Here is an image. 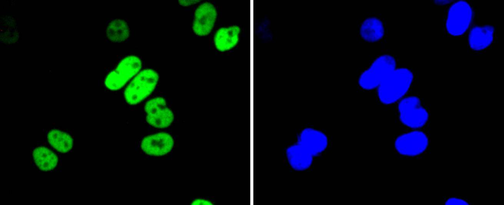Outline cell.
<instances>
[{
    "label": "cell",
    "mask_w": 504,
    "mask_h": 205,
    "mask_svg": "<svg viewBox=\"0 0 504 205\" xmlns=\"http://www.w3.org/2000/svg\"><path fill=\"white\" fill-rule=\"evenodd\" d=\"M445 204H446V205H468V203H467V201H466L465 200H463L462 199L457 198V197H453V198L452 197V198H448L447 200H446V201H445Z\"/></svg>",
    "instance_id": "obj_19"
},
{
    "label": "cell",
    "mask_w": 504,
    "mask_h": 205,
    "mask_svg": "<svg viewBox=\"0 0 504 205\" xmlns=\"http://www.w3.org/2000/svg\"><path fill=\"white\" fill-rule=\"evenodd\" d=\"M147 121L158 128L170 126L174 120V114L162 97H156L148 101L145 107Z\"/></svg>",
    "instance_id": "obj_9"
},
{
    "label": "cell",
    "mask_w": 504,
    "mask_h": 205,
    "mask_svg": "<svg viewBox=\"0 0 504 205\" xmlns=\"http://www.w3.org/2000/svg\"><path fill=\"white\" fill-rule=\"evenodd\" d=\"M245 33V27L240 24L219 26L212 33L210 44L219 55H228L239 48Z\"/></svg>",
    "instance_id": "obj_2"
},
{
    "label": "cell",
    "mask_w": 504,
    "mask_h": 205,
    "mask_svg": "<svg viewBox=\"0 0 504 205\" xmlns=\"http://www.w3.org/2000/svg\"><path fill=\"white\" fill-rule=\"evenodd\" d=\"M49 145L57 151L65 153L69 152L73 146L72 136L68 132L59 129H52L47 134Z\"/></svg>",
    "instance_id": "obj_17"
},
{
    "label": "cell",
    "mask_w": 504,
    "mask_h": 205,
    "mask_svg": "<svg viewBox=\"0 0 504 205\" xmlns=\"http://www.w3.org/2000/svg\"><path fill=\"white\" fill-rule=\"evenodd\" d=\"M396 61L392 56L381 55L376 58L370 66L360 75L358 84L363 90L377 88L380 83L396 68Z\"/></svg>",
    "instance_id": "obj_3"
},
{
    "label": "cell",
    "mask_w": 504,
    "mask_h": 205,
    "mask_svg": "<svg viewBox=\"0 0 504 205\" xmlns=\"http://www.w3.org/2000/svg\"><path fill=\"white\" fill-rule=\"evenodd\" d=\"M158 80V75L153 70L145 69L138 73L126 89V102L135 105L141 102L153 91Z\"/></svg>",
    "instance_id": "obj_5"
},
{
    "label": "cell",
    "mask_w": 504,
    "mask_h": 205,
    "mask_svg": "<svg viewBox=\"0 0 504 205\" xmlns=\"http://www.w3.org/2000/svg\"><path fill=\"white\" fill-rule=\"evenodd\" d=\"M221 8L216 2L206 1L198 4L193 14L192 30L197 36L210 34L219 26Z\"/></svg>",
    "instance_id": "obj_4"
},
{
    "label": "cell",
    "mask_w": 504,
    "mask_h": 205,
    "mask_svg": "<svg viewBox=\"0 0 504 205\" xmlns=\"http://www.w3.org/2000/svg\"><path fill=\"white\" fill-rule=\"evenodd\" d=\"M398 110L401 121L410 128H421L428 120L429 114L417 96H410L402 99Z\"/></svg>",
    "instance_id": "obj_7"
},
{
    "label": "cell",
    "mask_w": 504,
    "mask_h": 205,
    "mask_svg": "<svg viewBox=\"0 0 504 205\" xmlns=\"http://www.w3.org/2000/svg\"><path fill=\"white\" fill-rule=\"evenodd\" d=\"M360 35L362 38L370 43L379 41L384 34V27L382 21L377 17H369L361 24Z\"/></svg>",
    "instance_id": "obj_16"
},
{
    "label": "cell",
    "mask_w": 504,
    "mask_h": 205,
    "mask_svg": "<svg viewBox=\"0 0 504 205\" xmlns=\"http://www.w3.org/2000/svg\"><path fill=\"white\" fill-rule=\"evenodd\" d=\"M32 161L36 168L43 172L58 170L60 165L57 153L44 146H37L32 149Z\"/></svg>",
    "instance_id": "obj_14"
},
{
    "label": "cell",
    "mask_w": 504,
    "mask_h": 205,
    "mask_svg": "<svg viewBox=\"0 0 504 205\" xmlns=\"http://www.w3.org/2000/svg\"><path fill=\"white\" fill-rule=\"evenodd\" d=\"M141 148L146 154L161 156L169 153L173 148L174 140L169 134L158 133L145 137L141 143Z\"/></svg>",
    "instance_id": "obj_13"
},
{
    "label": "cell",
    "mask_w": 504,
    "mask_h": 205,
    "mask_svg": "<svg viewBox=\"0 0 504 205\" xmlns=\"http://www.w3.org/2000/svg\"><path fill=\"white\" fill-rule=\"evenodd\" d=\"M106 34L109 40L121 42L128 39L130 34V29L126 21L116 19L109 22L106 28Z\"/></svg>",
    "instance_id": "obj_18"
},
{
    "label": "cell",
    "mask_w": 504,
    "mask_h": 205,
    "mask_svg": "<svg viewBox=\"0 0 504 205\" xmlns=\"http://www.w3.org/2000/svg\"><path fill=\"white\" fill-rule=\"evenodd\" d=\"M413 74L408 69L396 68L377 88V95L380 102L389 105L400 100L410 88Z\"/></svg>",
    "instance_id": "obj_1"
},
{
    "label": "cell",
    "mask_w": 504,
    "mask_h": 205,
    "mask_svg": "<svg viewBox=\"0 0 504 205\" xmlns=\"http://www.w3.org/2000/svg\"><path fill=\"white\" fill-rule=\"evenodd\" d=\"M495 29L491 25L473 27L470 31L468 41L470 47L481 51L489 47L493 41Z\"/></svg>",
    "instance_id": "obj_15"
},
{
    "label": "cell",
    "mask_w": 504,
    "mask_h": 205,
    "mask_svg": "<svg viewBox=\"0 0 504 205\" xmlns=\"http://www.w3.org/2000/svg\"><path fill=\"white\" fill-rule=\"evenodd\" d=\"M200 0H180L179 3L183 6H188L199 3Z\"/></svg>",
    "instance_id": "obj_21"
},
{
    "label": "cell",
    "mask_w": 504,
    "mask_h": 205,
    "mask_svg": "<svg viewBox=\"0 0 504 205\" xmlns=\"http://www.w3.org/2000/svg\"><path fill=\"white\" fill-rule=\"evenodd\" d=\"M215 202V201L212 199L208 198H197L193 200L191 203V204H213Z\"/></svg>",
    "instance_id": "obj_20"
},
{
    "label": "cell",
    "mask_w": 504,
    "mask_h": 205,
    "mask_svg": "<svg viewBox=\"0 0 504 205\" xmlns=\"http://www.w3.org/2000/svg\"><path fill=\"white\" fill-rule=\"evenodd\" d=\"M427 136L420 131H413L403 134L395 141L396 150L400 154L414 156L422 153L427 148Z\"/></svg>",
    "instance_id": "obj_10"
},
{
    "label": "cell",
    "mask_w": 504,
    "mask_h": 205,
    "mask_svg": "<svg viewBox=\"0 0 504 205\" xmlns=\"http://www.w3.org/2000/svg\"><path fill=\"white\" fill-rule=\"evenodd\" d=\"M314 157L322 153L328 146V139L322 131L311 127L302 129L296 142Z\"/></svg>",
    "instance_id": "obj_11"
},
{
    "label": "cell",
    "mask_w": 504,
    "mask_h": 205,
    "mask_svg": "<svg viewBox=\"0 0 504 205\" xmlns=\"http://www.w3.org/2000/svg\"><path fill=\"white\" fill-rule=\"evenodd\" d=\"M314 156L296 142L288 145L284 149V158L292 170L302 172L312 166Z\"/></svg>",
    "instance_id": "obj_12"
},
{
    "label": "cell",
    "mask_w": 504,
    "mask_h": 205,
    "mask_svg": "<svg viewBox=\"0 0 504 205\" xmlns=\"http://www.w3.org/2000/svg\"><path fill=\"white\" fill-rule=\"evenodd\" d=\"M141 66L138 57L129 56L124 58L106 75L104 80L105 87L111 90L120 89L138 73Z\"/></svg>",
    "instance_id": "obj_6"
},
{
    "label": "cell",
    "mask_w": 504,
    "mask_h": 205,
    "mask_svg": "<svg viewBox=\"0 0 504 205\" xmlns=\"http://www.w3.org/2000/svg\"><path fill=\"white\" fill-rule=\"evenodd\" d=\"M472 10L466 1L460 0L453 3L448 11L446 28L452 35L463 34L468 29L472 20Z\"/></svg>",
    "instance_id": "obj_8"
}]
</instances>
